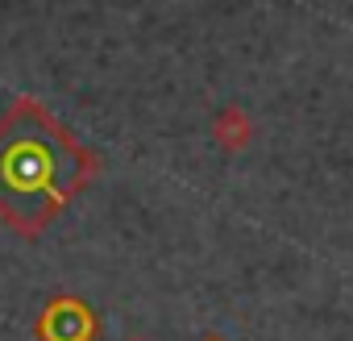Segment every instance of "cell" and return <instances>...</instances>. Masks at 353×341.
<instances>
[{
  "label": "cell",
  "instance_id": "cell-1",
  "mask_svg": "<svg viewBox=\"0 0 353 341\" xmlns=\"http://www.w3.org/2000/svg\"><path fill=\"white\" fill-rule=\"evenodd\" d=\"M104 170L42 100L17 96L0 117V221L21 237H42L67 204Z\"/></svg>",
  "mask_w": 353,
  "mask_h": 341
},
{
  "label": "cell",
  "instance_id": "cell-2",
  "mask_svg": "<svg viewBox=\"0 0 353 341\" xmlns=\"http://www.w3.org/2000/svg\"><path fill=\"white\" fill-rule=\"evenodd\" d=\"M34 333L38 341H100L104 324H100V312L83 295L59 291L46 300L42 316L34 320Z\"/></svg>",
  "mask_w": 353,
  "mask_h": 341
},
{
  "label": "cell",
  "instance_id": "cell-3",
  "mask_svg": "<svg viewBox=\"0 0 353 341\" xmlns=\"http://www.w3.org/2000/svg\"><path fill=\"white\" fill-rule=\"evenodd\" d=\"M212 137L221 150H245L254 142V117L241 108V104H225L216 117H212Z\"/></svg>",
  "mask_w": 353,
  "mask_h": 341
},
{
  "label": "cell",
  "instance_id": "cell-4",
  "mask_svg": "<svg viewBox=\"0 0 353 341\" xmlns=\"http://www.w3.org/2000/svg\"><path fill=\"white\" fill-rule=\"evenodd\" d=\"M204 341H225V337H216V333H208V337H204Z\"/></svg>",
  "mask_w": 353,
  "mask_h": 341
},
{
  "label": "cell",
  "instance_id": "cell-5",
  "mask_svg": "<svg viewBox=\"0 0 353 341\" xmlns=\"http://www.w3.org/2000/svg\"><path fill=\"white\" fill-rule=\"evenodd\" d=\"M129 341H145V337H129Z\"/></svg>",
  "mask_w": 353,
  "mask_h": 341
}]
</instances>
